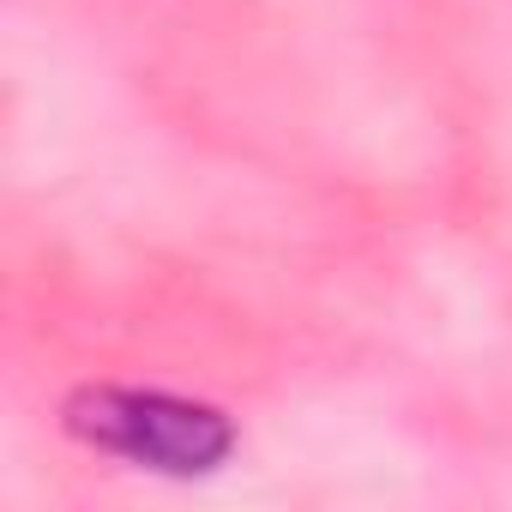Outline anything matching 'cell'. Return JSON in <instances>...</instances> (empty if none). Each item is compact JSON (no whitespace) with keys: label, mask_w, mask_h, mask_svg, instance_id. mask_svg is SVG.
<instances>
[{"label":"cell","mask_w":512,"mask_h":512,"mask_svg":"<svg viewBox=\"0 0 512 512\" xmlns=\"http://www.w3.org/2000/svg\"><path fill=\"white\" fill-rule=\"evenodd\" d=\"M61 422L73 440H85L109 458H127V464L163 470V476H205L235 452V422L217 404L175 398V392L85 386L67 398Z\"/></svg>","instance_id":"6da1fadb"}]
</instances>
